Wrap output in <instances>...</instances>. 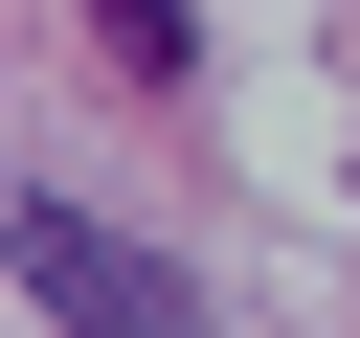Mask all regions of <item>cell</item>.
Listing matches in <instances>:
<instances>
[{
    "label": "cell",
    "instance_id": "7a4b0ae2",
    "mask_svg": "<svg viewBox=\"0 0 360 338\" xmlns=\"http://www.w3.org/2000/svg\"><path fill=\"white\" fill-rule=\"evenodd\" d=\"M90 23H112V68H135V90H180V68H202V0H90Z\"/></svg>",
    "mask_w": 360,
    "mask_h": 338
},
{
    "label": "cell",
    "instance_id": "6da1fadb",
    "mask_svg": "<svg viewBox=\"0 0 360 338\" xmlns=\"http://www.w3.org/2000/svg\"><path fill=\"white\" fill-rule=\"evenodd\" d=\"M22 315H68V338H202V293H180L135 225H90L68 180H22Z\"/></svg>",
    "mask_w": 360,
    "mask_h": 338
}]
</instances>
